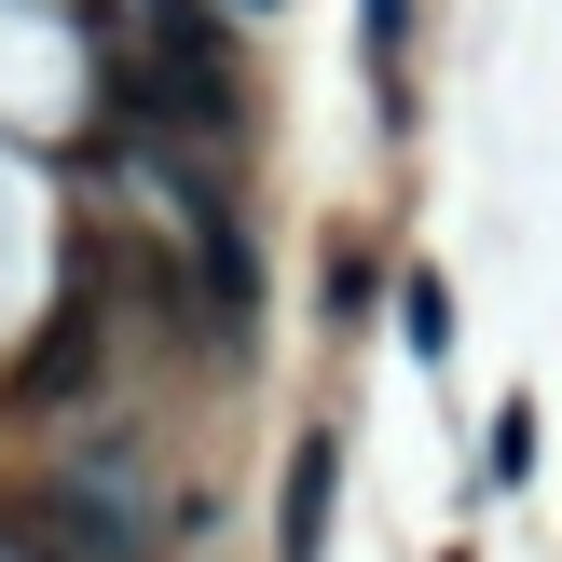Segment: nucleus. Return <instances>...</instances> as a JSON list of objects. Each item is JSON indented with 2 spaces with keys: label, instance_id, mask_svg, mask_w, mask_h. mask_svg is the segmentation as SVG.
Wrapping results in <instances>:
<instances>
[{
  "label": "nucleus",
  "instance_id": "nucleus-2",
  "mask_svg": "<svg viewBox=\"0 0 562 562\" xmlns=\"http://www.w3.org/2000/svg\"><path fill=\"white\" fill-rule=\"evenodd\" d=\"M329 481H344V439L329 426H302V453H289V562H329Z\"/></svg>",
  "mask_w": 562,
  "mask_h": 562
},
{
  "label": "nucleus",
  "instance_id": "nucleus-3",
  "mask_svg": "<svg viewBox=\"0 0 562 562\" xmlns=\"http://www.w3.org/2000/svg\"><path fill=\"white\" fill-rule=\"evenodd\" d=\"M357 42H371V82H384V110L412 97V0H357Z\"/></svg>",
  "mask_w": 562,
  "mask_h": 562
},
{
  "label": "nucleus",
  "instance_id": "nucleus-1",
  "mask_svg": "<svg viewBox=\"0 0 562 562\" xmlns=\"http://www.w3.org/2000/svg\"><path fill=\"white\" fill-rule=\"evenodd\" d=\"M137 27H151V82H165L206 137H234V124H247V82H234V55H220V27L192 14V0H137Z\"/></svg>",
  "mask_w": 562,
  "mask_h": 562
},
{
  "label": "nucleus",
  "instance_id": "nucleus-4",
  "mask_svg": "<svg viewBox=\"0 0 562 562\" xmlns=\"http://www.w3.org/2000/svg\"><path fill=\"white\" fill-rule=\"evenodd\" d=\"M412 357H453V289L439 274H412Z\"/></svg>",
  "mask_w": 562,
  "mask_h": 562
}]
</instances>
